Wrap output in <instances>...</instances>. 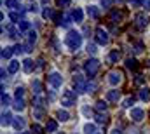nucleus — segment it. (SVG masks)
I'll use <instances>...</instances> for the list:
<instances>
[{
  "instance_id": "obj_13",
  "label": "nucleus",
  "mask_w": 150,
  "mask_h": 134,
  "mask_svg": "<svg viewBox=\"0 0 150 134\" xmlns=\"http://www.w3.org/2000/svg\"><path fill=\"white\" fill-rule=\"evenodd\" d=\"M12 127H14L16 131H23V129L26 127V120H25L23 117H16V118L12 120Z\"/></svg>"
},
{
  "instance_id": "obj_32",
  "label": "nucleus",
  "mask_w": 150,
  "mask_h": 134,
  "mask_svg": "<svg viewBox=\"0 0 150 134\" xmlns=\"http://www.w3.org/2000/svg\"><path fill=\"white\" fill-rule=\"evenodd\" d=\"M126 66H127V70H136V66H138V65H136V59H134V58H129V59L126 61Z\"/></svg>"
},
{
  "instance_id": "obj_25",
  "label": "nucleus",
  "mask_w": 150,
  "mask_h": 134,
  "mask_svg": "<svg viewBox=\"0 0 150 134\" xmlns=\"http://www.w3.org/2000/svg\"><path fill=\"white\" fill-rule=\"evenodd\" d=\"M12 108H14L16 111H23V110H25V99H16L14 104H12Z\"/></svg>"
},
{
  "instance_id": "obj_22",
  "label": "nucleus",
  "mask_w": 150,
  "mask_h": 134,
  "mask_svg": "<svg viewBox=\"0 0 150 134\" xmlns=\"http://www.w3.org/2000/svg\"><path fill=\"white\" fill-rule=\"evenodd\" d=\"M11 124H12V115L9 111H4L2 113V126L5 127V126H11Z\"/></svg>"
},
{
  "instance_id": "obj_31",
  "label": "nucleus",
  "mask_w": 150,
  "mask_h": 134,
  "mask_svg": "<svg viewBox=\"0 0 150 134\" xmlns=\"http://www.w3.org/2000/svg\"><path fill=\"white\" fill-rule=\"evenodd\" d=\"M5 7H9V9H19V0H5Z\"/></svg>"
},
{
  "instance_id": "obj_52",
  "label": "nucleus",
  "mask_w": 150,
  "mask_h": 134,
  "mask_svg": "<svg viewBox=\"0 0 150 134\" xmlns=\"http://www.w3.org/2000/svg\"><path fill=\"white\" fill-rule=\"evenodd\" d=\"M117 2H122V0H117Z\"/></svg>"
},
{
  "instance_id": "obj_50",
  "label": "nucleus",
  "mask_w": 150,
  "mask_h": 134,
  "mask_svg": "<svg viewBox=\"0 0 150 134\" xmlns=\"http://www.w3.org/2000/svg\"><path fill=\"white\" fill-rule=\"evenodd\" d=\"M37 63H38V65H37V68H42V66H44V59H38Z\"/></svg>"
},
{
  "instance_id": "obj_40",
  "label": "nucleus",
  "mask_w": 150,
  "mask_h": 134,
  "mask_svg": "<svg viewBox=\"0 0 150 134\" xmlns=\"http://www.w3.org/2000/svg\"><path fill=\"white\" fill-rule=\"evenodd\" d=\"M70 4H72V0H58L59 7H70Z\"/></svg>"
},
{
  "instance_id": "obj_15",
  "label": "nucleus",
  "mask_w": 150,
  "mask_h": 134,
  "mask_svg": "<svg viewBox=\"0 0 150 134\" xmlns=\"http://www.w3.org/2000/svg\"><path fill=\"white\" fill-rule=\"evenodd\" d=\"M45 133H49V134H54V133H58V120H47V124H45Z\"/></svg>"
},
{
  "instance_id": "obj_26",
  "label": "nucleus",
  "mask_w": 150,
  "mask_h": 134,
  "mask_svg": "<svg viewBox=\"0 0 150 134\" xmlns=\"http://www.w3.org/2000/svg\"><path fill=\"white\" fill-rule=\"evenodd\" d=\"M18 26H19V30H21V32H26V30H30L32 23H30V21H26V19H21V21L18 23Z\"/></svg>"
},
{
  "instance_id": "obj_53",
  "label": "nucleus",
  "mask_w": 150,
  "mask_h": 134,
  "mask_svg": "<svg viewBox=\"0 0 150 134\" xmlns=\"http://www.w3.org/2000/svg\"><path fill=\"white\" fill-rule=\"evenodd\" d=\"M98 134H100V133H98Z\"/></svg>"
},
{
  "instance_id": "obj_8",
  "label": "nucleus",
  "mask_w": 150,
  "mask_h": 134,
  "mask_svg": "<svg viewBox=\"0 0 150 134\" xmlns=\"http://www.w3.org/2000/svg\"><path fill=\"white\" fill-rule=\"evenodd\" d=\"M107 80H108V84H110V85L117 87V85L122 82V73H120V71H110Z\"/></svg>"
},
{
  "instance_id": "obj_36",
  "label": "nucleus",
  "mask_w": 150,
  "mask_h": 134,
  "mask_svg": "<svg viewBox=\"0 0 150 134\" xmlns=\"http://www.w3.org/2000/svg\"><path fill=\"white\" fill-rule=\"evenodd\" d=\"M37 42V33L35 32H30L28 33V44H35Z\"/></svg>"
},
{
  "instance_id": "obj_20",
  "label": "nucleus",
  "mask_w": 150,
  "mask_h": 134,
  "mask_svg": "<svg viewBox=\"0 0 150 134\" xmlns=\"http://www.w3.org/2000/svg\"><path fill=\"white\" fill-rule=\"evenodd\" d=\"M42 18H44L45 21L52 19V18H54V11H52L51 7H44V9H42Z\"/></svg>"
},
{
  "instance_id": "obj_17",
  "label": "nucleus",
  "mask_w": 150,
  "mask_h": 134,
  "mask_svg": "<svg viewBox=\"0 0 150 134\" xmlns=\"http://www.w3.org/2000/svg\"><path fill=\"white\" fill-rule=\"evenodd\" d=\"M82 131H84V134H98V127H96V124L87 122V124H84Z\"/></svg>"
},
{
  "instance_id": "obj_51",
  "label": "nucleus",
  "mask_w": 150,
  "mask_h": 134,
  "mask_svg": "<svg viewBox=\"0 0 150 134\" xmlns=\"http://www.w3.org/2000/svg\"><path fill=\"white\" fill-rule=\"evenodd\" d=\"M58 134H65V133H58Z\"/></svg>"
},
{
  "instance_id": "obj_3",
  "label": "nucleus",
  "mask_w": 150,
  "mask_h": 134,
  "mask_svg": "<svg viewBox=\"0 0 150 134\" xmlns=\"http://www.w3.org/2000/svg\"><path fill=\"white\" fill-rule=\"evenodd\" d=\"M100 65H101V63H100L98 59H94V58H93V59H87V61L84 63V71H86V75H87L89 78H93V77L98 73Z\"/></svg>"
},
{
  "instance_id": "obj_33",
  "label": "nucleus",
  "mask_w": 150,
  "mask_h": 134,
  "mask_svg": "<svg viewBox=\"0 0 150 134\" xmlns=\"http://www.w3.org/2000/svg\"><path fill=\"white\" fill-rule=\"evenodd\" d=\"M96 110H98V111H105V110H107V101L100 99L96 103Z\"/></svg>"
},
{
  "instance_id": "obj_29",
  "label": "nucleus",
  "mask_w": 150,
  "mask_h": 134,
  "mask_svg": "<svg viewBox=\"0 0 150 134\" xmlns=\"http://www.w3.org/2000/svg\"><path fill=\"white\" fill-rule=\"evenodd\" d=\"M133 103H134V98H133V96H127V98H124V99H122V106L131 110V108H133V106H131Z\"/></svg>"
},
{
  "instance_id": "obj_39",
  "label": "nucleus",
  "mask_w": 150,
  "mask_h": 134,
  "mask_svg": "<svg viewBox=\"0 0 150 134\" xmlns=\"http://www.w3.org/2000/svg\"><path fill=\"white\" fill-rule=\"evenodd\" d=\"M87 52H89V54H96V52H98L96 45H94V44H87Z\"/></svg>"
},
{
  "instance_id": "obj_45",
  "label": "nucleus",
  "mask_w": 150,
  "mask_h": 134,
  "mask_svg": "<svg viewBox=\"0 0 150 134\" xmlns=\"http://www.w3.org/2000/svg\"><path fill=\"white\" fill-rule=\"evenodd\" d=\"M96 122H98V124H105V122H107V118H105L103 115H96Z\"/></svg>"
},
{
  "instance_id": "obj_4",
  "label": "nucleus",
  "mask_w": 150,
  "mask_h": 134,
  "mask_svg": "<svg viewBox=\"0 0 150 134\" xmlns=\"http://www.w3.org/2000/svg\"><path fill=\"white\" fill-rule=\"evenodd\" d=\"M47 82H49V85H51L52 89H59V87L63 85V77H61L59 71H51V73L47 75Z\"/></svg>"
},
{
  "instance_id": "obj_9",
  "label": "nucleus",
  "mask_w": 150,
  "mask_h": 134,
  "mask_svg": "<svg viewBox=\"0 0 150 134\" xmlns=\"http://www.w3.org/2000/svg\"><path fill=\"white\" fill-rule=\"evenodd\" d=\"M74 85H75V91H77V92H84L86 87H87V82H86L80 75H75L74 77Z\"/></svg>"
},
{
  "instance_id": "obj_28",
  "label": "nucleus",
  "mask_w": 150,
  "mask_h": 134,
  "mask_svg": "<svg viewBox=\"0 0 150 134\" xmlns=\"http://www.w3.org/2000/svg\"><path fill=\"white\" fill-rule=\"evenodd\" d=\"M110 19H112L113 23H119V21L122 19V12H120V11H112V12H110Z\"/></svg>"
},
{
  "instance_id": "obj_18",
  "label": "nucleus",
  "mask_w": 150,
  "mask_h": 134,
  "mask_svg": "<svg viewBox=\"0 0 150 134\" xmlns=\"http://www.w3.org/2000/svg\"><path fill=\"white\" fill-rule=\"evenodd\" d=\"M19 65H21V63H19L18 59H11V61H9V66H7V71L14 75V73L19 70Z\"/></svg>"
},
{
  "instance_id": "obj_21",
  "label": "nucleus",
  "mask_w": 150,
  "mask_h": 134,
  "mask_svg": "<svg viewBox=\"0 0 150 134\" xmlns=\"http://www.w3.org/2000/svg\"><path fill=\"white\" fill-rule=\"evenodd\" d=\"M32 89H33L35 96H40V92H42V84H40V80H38V78L32 80Z\"/></svg>"
},
{
  "instance_id": "obj_37",
  "label": "nucleus",
  "mask_w": 150,
  "mask_h": 134,
  "mask_svg": "<svg viewBox=\"0 0 150 134\" xmlns=\"http://www.w3.org/2000/svg\"><path fill=\"white\" fill-rule=\"evenodd\" d=\"M9 19H12L14 23H19V12H11L9 14Z\"/></svg>"
},
{
  "instance_id": "obj_16",
  "label": "nucleus",
  "mask_w": 150,
  "mask_h": 134,
  "mask_svg": "<svg viewBox=\"0 0 150 134\" xmlns=\"http://www.w3.org/2000/svg\"><path fill=\"white\" fill-rule=\"evenodd\" d=\"M72 18H74L75 23H82V21H84V11H82L80 7H75L74 12H72Z\"/></svg>"
},
{
  "instance_id": "obj_10",
  "label": "nucleus",
  "mask_w": 150,
  "mask_h": 134,
  "mask_svg": "<svg viewBox=\"0 0 150 134\" xmlns=\"http://www.w3.org/2000/svg\"><path fill=\"white\" fill-rule=\"evenodd\" d=\"M119 99H120V91H117V89H110V91H107V94H105V101L117 103Z\"/></svg>"
},
{
  "instance_id": "obj_27",
  "label": "nucleus",
  "mask_w": 150,
  "mask_h": 134,
  "mask_svg": "<svg viewBox=\"0 0 150 134\" xmlns=\"http://www.w3.org/2000/svg\"><path fill=\"white\" fill-rule=\"evenodd\" d=\"M80 113H82V115H84L86 118H91V117H93V110H91V108H89L87 104H84V106L80 108Z\"/></svg>"
},
{
  "instance_id": "obj_2",
  "label": "nucleus",
  "mask_w": 150,
  "mask_h": 134,
  "mask_svg": "<svg viewBox=\"0 0 150 134\" xmlns=\"http://www.w3.org/2000/svg\"><path fill=\"white\" fill-rule=\"evenodd\" d=\"M75 101H77V94H75L72 89H65L63 91V94H61V106H65V108H70V106H74Z\"/></svg>"
},
{
  "instance_id": "obj_34",
  "label": "nucleus",
  "mask_w": 150,
  "mask_h": 134,
  "mask_svg": "<svg viewBox=\"0 0 150 134\" xmlns=\"http://www.w3.org/2000/svg\"><path fill=\"white\" fill-rule=\"evenodd\" d=\"M2 104H4V106H9V104H11V96L5 94V92H2Z\"/></svg>"
},
{
  "instance_id": "obj_44",
  "label": "nucleus",
  "mask_w": 150,
  "mask_h": 134,
  "mask_svg": "<svg viewBox=\"0 0 150 134\" xmlns=\"http://www.w3.org/2000/svg\"><path fill=\"white\" fill-rule=\"evenodd\" d=\"M134 82H136V84H143V82H145V77H143V75H136Z\"/></svg>"
},
{
  "instance_id": "obj_12",
  "label": "nucleus",
  "mask_w": 150,
  "mask_h": 134,
  "mask_svg": "<svg viewBox=\"0 0 150 134\" xmlns=\"http://www.w3.org/2000/svg\"><path fill=\"white\" fill-rule=\"evenodd\" d=\"M86 14H87L91 19H96V18H100V7H96V5H87Z\"/></svg>"
},
{
  "instance_id": "obj_1",
  "label": "nucleus",
  "mask_w": 150,
  "mask_h": 134,
  "mask_svg": "<svg viewBox=\"0 0 150 134\" xmlns=\"http://www.w3.org/2000/svg\"><path fill=\"white\" fill-rule=\"evenodd\" d=\"M65 45L70 49V51H79L82 47V35L75 30H70L67 37H65Z\"/></svg>"
},
{
  "instance_id": "obj_24",
  "label": "nucleus",
  "mask_w": 150,
  "mask_h": 134,
  "mask_svg": "<svg viewBox=\"0 0 150 134\" xmlns=\"http://www.w3.org/2000/svg\"><path fill=\"white\" fill-rule=\"evenodd\" d=\"M140 99L142 101H149L150 99V89L149 87H142V91H140Z\"/></svg>"
},
{
  "instance_id": "obj_43",
  "label": "nucleus",
  "mask_w": 150,
  "mask_h": 134,
  "mask_svg": "<svg viewBox=\"0 0 150 134\" xmlns=\"http://www.w3.org/2000/svg\"><path fill=\"white\" fill-rule=\"evenodd\" d=\"M143 51V44L142 42H138V44H134V52L138 54V52H142Z\"/></svg>"
},
{
  "instance_id": "obj_42",
  "label": "nucleus",
  "mask_w": 150,
  "mask_h": 134,
  "mask_svg": "<svg viewBox=\"0 0 150 134\" xmlns=\"http://www.w3.org/2000/svg\"><path fill=\"white\" fill-rule=\"evenodd\" d=\"M32 133H33V134H42V127H40L38 124H35V126L32 127Z\"/></svg>"
},
{
  "instance_id": "obj_6",
  "label": "nucleus",
  "mask_w": 150,
  "mask_h": 134,
  "mask_svg": "<svg viewBox=\"0 0 150 134\" xmlns=\"http://www.w3.org/2000/svg\"><path fill=\"white\" fill-rule=\"evenodd\" d=\"M94 38H96V44H98V45H107L108 40H110L108 32L103 30V28H96V35H94Z\"/></svg>"
},
{
  "instance_id": "obj_46",
  "label": "nucleus",
  "mask_w": 150,
  "mask_h": 134,
  "mask_svg": "<svg viewBox=\"0 0 150 134\" xmlns=\"http://www.w3.org/2000/svg\"><path fill=\"white\" fill-rule=\"evenodd\" d=\"M94 87H96L94 84H89V82H87V87H86V92H93V91H94Z\"/></svg>"
},
{
  "instance_id": "obj_5",
  "label": "nucleus",
  "mask_w": 150,
  "mask_h": 134,
  "mask_svg": "<svg viewBox=\"0 0 150 134\" xmlns=\"http://www.w3.org/2000/svg\"><path fill=\"white\" fill-rule=\"evenodd\" d=\"M129 118L134 120V122H142V120L145 118V110H143L142 106H133V108L129 110Z\"/></svg>"
},
{
  "instance_id": "obj_30",
  "label": "nucleus",
  "mask_w": 150,
  "mask_h": 134,
  "mask_svg": "<svg viewBox=\"0 0 150 134\" xmlns=\"http://www.w3.org/2000/svg\"><path fill=\"white\" fill-rule=\"evenodd\" d=\"M44 115H45L44 108H35V110H33V118H37V120H42V118H44Z\"/></svg>"
},
{
  "instance_id": "obj_7",
  "label": "nucleus",
  "mask_w": 150,
  "mask_h": 134,
  "mask_svg": "<svg viewBox=\"0 0 150 134\" xmlns=\"http://www.w3.org/2000/svg\"><path fill=\"white\" fill-rule=\"evenodd\" d=\"M134 23H136V26L145 28V26H149L150 18L145 14V12H138V14H134Z\"/></svg>"
},
{
  "instance_id": "obj_49",
  "label": "nucleus",
  "mask_w": 150,
  "mask_h": 134,
  "mask_svg": "<svg viewBox=\"0 0 150 134\" xmlns=\"http://www.w3.org/2000/svg\"><path fill=\"white\" fill-rule=\"evenodd\" d=\"M110 134H122V133H120V129H117V127H113L112 131H110Z\"/></svg>"
},
{
  "instance_id": "obj_19",
  "label": "nucleus",
  "mask_w": 150,
  "mask_h": 134,
  "mask_svg": "<svg viewBox=\"0 0 150 134\" xmlns=\"http://www.w3.org/2000/svg\"><path fill=\"white\" fill-rule=\"evenodd\" d=\"M56 117H58V120H61V122H67V120H70V113H68L67 110H63V108H59V110H58Z\"/></svg>"
},
{
  "instance_id": "obj_14",
  "label": "nucleus",
  "mask_w": 150,
  "mask_h": 134,
  "mask_svg": "<svg viewBox=\"0 0 150 134\" xmlns=\"http://www.w3.org/2000/svg\"><path fill=\"white\" fill-rule=\"evenodd\" d=\"M21 66H23V70H25V73H32V71H33V68H35V65H33V59L25 58V59H23V63H21Z\"/></svg>"
},
{
  "instance_id": "obj_38",
  "label": "nucleus",
  "mask_w": 150,
  "mask_h": 134,
  "mask_svg": "<svg viewBox=\"0 0 150 134\" xmlns=\"http://www.w3.org/2000/svg\"><path fill=\"white\" fill-rule=\"evenodd\" d=\"M51 45L54 47V51H56V52L59 51V44H58V38H56V37H52V38H51Z\"/></svg>"
},
{
  "instance_id": "obj_11",
  "label": "nucleus",
  "mask_w": 150,
  "mask_h": 134,
  "mask_svg": "<svg viewBox=\"0 0 150 134\" xmlns=\"http://www.w3.org/2000/svg\"><path fill=\"white\" fill-rule=\"evenodd\" d=\"M119 59H120V51H117V49H113L107 54V63L108 65H115Z\"/></svg>"
},
{
  "instance_id": "obj_41",
  "label": "nucleus",
  "mask_w": 150,
  "mask_h": 134,
  "mask_svg": "<svg viewBox=\"0 0 150 134\" xmlns=\"http://www.w3.org/2000/svg\"><path fill=\"white\" fill-rule=\"evenodd\" d=\"M100 4L103 5V9H108V7H112V0H100Z\"/></svg>"
},
{
  "instance_id": "obj_48",
  "label": "nucleus",
  "mask_w": 150,
  "mask_h": 134,
  "mask_svg": "<svg viewBox=\"0 0 150 134\" xmlns=\"http://www.w3.org/2000/svg\"><path fill=\"white\" fill-rule=\"evenodd\" d=\"M143 7H145L147 11H150V0H143Z\"/></svg>"
},
{
  "instance_id": "obj_23",
  "label": "nucleus",
  "mask_w": 150,
  "mask_h": 134,
  "mask_svg": "<svg viewBox=\"0 0 150 134\" xmlns=\"http://www.w3.org/2000/svg\"><path fill=\"white\" fill-rule=\"evenodd\" d=\"M12 52H14V47H4L2 49V59H11Z\"/></svg>"
},
{
  "instance_id": "obj_47",
  "label": "nucleus",
  "mask_w": 150,
  "mask_h": 134,
  "mask_svg": "<svg viewBox=\"0 0 150 134\" xmlns=\"http://www.w3.org/2000/svg\"><path fill=\"white\" fill-rule=\"evenodd\" d=\"M131 5H143V0H129Z\"/></svg>"
},
{
  "instance_id": "obj_35",
  "label": "nucleus",
  "mask_w": 150,
  "mask_h": 134,
  "mask_svg": "<svg viewBox=\"0 0 150 134\" xmlns=\"http://www.w3.org/2000/svg\"><path fill=\"white\" fill-rule=\"evenodd\" d=\"M14 96H16V99H23V96H25V89H23V87H18L16 92H14Z\"/></svg>"
}]
</instances>
